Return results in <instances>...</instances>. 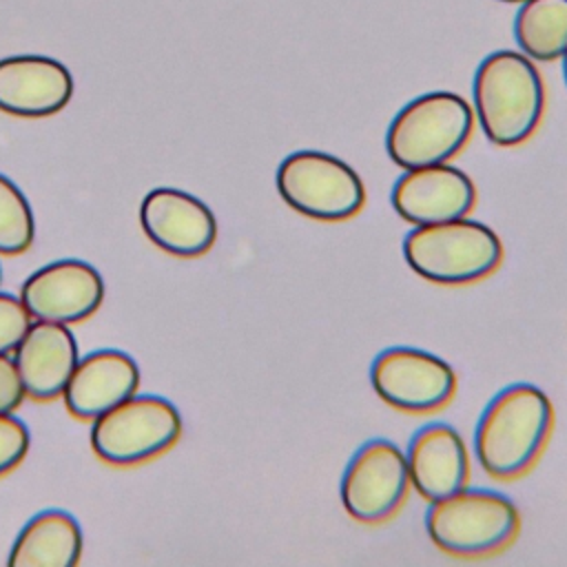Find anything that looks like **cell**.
Here are the masks:
<instances>
[{
	"mask_svg": "<svg viewBox=\"0 0 567 567\" xmlns=\"http://www.w3.org/2000/svg\"><path fill=\"white\" fill-rule=\"evenodd\" d=\"M29 326L31 315L27 312L22 299L9 292H0V354L13 352Z\"/></svg>",
	"mask_w": 567,
	"mask_h": 567,
	"instance_id": "obj_21",
	"label": "cell"
},
{
	"mask_svg": "<svg viewBox=\"0 0 567 567\" xmlns=\"http://www.w3.org/2000/svg\"><path fill=\"white\" fill-rule=\"evenodd\" d=\"M392 208L414 226L467 217L476 202L474 182L456 166L408 168L392 186Z\"/></svg>",
	"mask_w": 567,
	"mask_h": 567,
	"instance_id": "obj_12",
	"label": "cell"
},
{
	"mask_svg": "<svg viewBox=\"0 0 567 567\" xmlns=\"http://www.w3.org/2000/svg\"><path fill=\"white\" fill-rule=\"evenodd\" d=\"M408 266L441 286H465L485 279L503 261L498 235L483 221L458 217L414 226L403 239Z\"/></svg>",
	"mask_w": 567,
	"mask_h": 567,
	"instance_id": "obj_3",
	"label": "cell"
},
{
	"mask_svg": "<svg viewBox=\"0 0 567 567\" xmlns=\"http://www.w3.org/2000/svg\"><path fill=\"white\" fill-rule=\"evenodd\" d=\"M472 128L474 111L465 97L450 91L423 93L392 117L385 151L403 171L443 164L467 144Z\"/></svg>",
	"mask_w": 567,
	"mask_h": 567,
	"instance_id": "obj_4",
	"label": "cell"
},
{
	"mask_svg": "<svg viewBox=\"0 0 567 567\" xmlns=\"http://www.w3.org/2000/svg\"><path fill=\"white\" fill-rule=\"evenodd\" d=\"M279 197L299 215L317 221H343L365 204L361 177L343 159L323 151H295L277 168Z\"/></svg>",
	"mask_w": 567,
	"mask_h": 567,
	"instance_id": "obj_6",
	"label": "cell"
},
{
	"mask_svg": "<svg viewBox=\"0 0 567 567\" xmlns=\"http://www.w3.org/2000/svg\"><path fill=\"white\" fill-rule=\"evenodd\" d=\"M370 383L390 408L423 414L445 408L456 392V372L441 357L410 346L381 350L370 365Z\"/></svg>",
	"mask_w": 567,
	"mask_h": 567,
	"instance_id": "obj_8",
	"label": "cell"
},
{
	"mask_svg": "<svg viewBox=\"0 0 567 567\" xmlns=\"http://www.w3.org/2000/svg\"><path fill=\"white\" fill-rule=\"evenodd\" d=\"M182 434L177 408L155 394H133L91 425L93 452L111 465H137L164 454Z\"/></svg>",
	"mask_w": 567,
	"mask_h": 567,
	"instance_id": "obj_7",
	"label": "cell"
},
{
	"mask_svg": "<svg viewBox=\"0 0 567 567\" xmlns=\"http://www.w3.org/2000/svg\"><path fill=\"white\" fill-rule=\"evenodd\" d=\"M560 58H563V73H565V82H567V49H565V53Z\"/></svg>",
	"mask_w": 567,
	"mask_h": 567,
	"instance_id": "obj_23",
	"label": "cell"
},
{
	"mask_svg": "<svg viewBox=\"0 0 567 567\" xmlns=\"http://www.w3.org/2000/svg\"><path fill=\"white\" fill-rule=\"evenodd\" d=\"M551 425L554 408L538 385H505L478 416L474 430L476 461L492 478H518L540 456Z\"/></svg>",
	"mask_w": 567,
	"mask_h": 567,
	"instance_id": "obj_1",
	"label": "cell"
},
{
	"mask_svg": "<svg viewBox=\"0 0 567 567\" xmlns=\"http://www.w3.org/2000/svg\"><path fill=\"white\" fill-rule=\"evenodd\" d=\"M144 235L164 252L175 257H199L217 239L213 210L195 195L179 188H153L140 204Z\"/></svg>",
	"mask_w": 567,
	"mask_h": 567,
	"instance_id": "obj_11",
	"label": "cell"
},
{
	"mask_svg": "<svg viewBox=\"0 0 567 567\" xmlns=\"http://www.w3.org/2000/svg\"><path fill=\"white\" fill-rule=\"evenodd\" d=\"M35 219L24 193L0 173V255H20L31 248Z\"/></svg>",
	"mask_w": 567,
	"mask_h": 567,
	"instance_id": "obj_19",
	"label": "cell"
},
{
	"mask_svg": "<svg viewBox=\"0 0 567 567\" xmlns=\"http://www.w3.org/2000/svg\"><path fill=\"white\" fill-rule=\"evenodd\" d=\"M0 281H2V268H0Z\"/></svg>",
	"mask_w": 567,
	"mask_h": 567,
	"instance_id": "obj_25",
	"label": "cell"
},
{
	"mask_svg": "<svg viewBox=\"0 0 567 567\" xmlns=\"http://www.w3.org/2000/svg\"><path fill=\"white\" fill-rule=\"evenodd\" d=\"M27 396L13 357L0 354V414H11Z\"/></svg>",
	"mask_w": 567,
	"mask_h": 567,
	"instance_id": "obj_22",
	"label": "cell"
},
{
	"mask_svg": "<svg viewBox=\"0 0 567 567\" xmlns=\"http://www.w3.org/2000/svg\"><path fill=\"white\" fill-rule=\"evenodd\" d=\"M140 388V368L122 350L102 348L78 359L66 385V410L82 421H93L133 396Z\"/></svg>",
	"mask_w": 567,
	"mask_h": 567,
	"instance_id": "obj_14",
	"label": "cell"
},
{
	"mask_svg": "<svg viewBox=\"0 0 567 567\" xmlns=\"http://www.w3.org/2000/svg\"><path fill=\"white\" fill-rule=\"evenodd\" d=\"M410 485L425 501H441L467 485L470 456L463 436L447 423L419 427L405 452Z\"/></svg>",
	"mask_w": 567,
	"mask_h": 567,
	"instance_id": "obj_15",
	"label": "cell"
},
{
	"mask_svg": "<svg viewBox=\"0 0 567 567\" xmlns=\"http://www.w3.org/2000/svg\"><path fill=\"white\" fill-rule=\"evenodd\" d=\"M73 95L71 71L35 53L0 60V111L16 117H49L62 111Z\"/></svg>",
	"mask_w": 567,
	"mask_h": 567,
	"instance_id": "obj_13",
	"label": "cell"
},
{
	"mask_svg": "<svg viewBox=\"0 0 567 567\" xmlns=\"http://www.w3.org/2000/svg\"><path fill=\"white\" fill-rule=\"evenodd\" d=\"M20 299L31 319L71 326L102 306L104 281L89 261L58 259L24 279Z\"/></svg>",
	"mask_w": 567,
	"mask_h": 567,
	"instance_id": "obj_10",
	"label": "cell"
},
{
	"mask_svg": "<svg viewBox=\"0 0 567 567\" xmlns=\"http://www.w3.org/2000/svg\"><path fill=\"white\" fill-rule=\"evenodd\" d=\"M516 505L492 489H458L432 501L425 514L430 540L445 554L476 558L505 549L518 534Z\"/></svg>",
	"mask_w": 567,
	"mask_h": 567,
	"instance_id": "obj_5",
	"label": "cell"
},
{
	"mask_svg": "<svg viewBox=\"0 0 567 567\" xmlns=\"http://www.w3.org/2000/svg\"><path fill=\"white\" fill-rule=\"evenodd\" d=\"M78 359V341L64 323L31 321L13 348V363L22 388L35 401L60 396Z\"/></svg>",
	"mask_w": 567,
	"mask_h": 567,
	"instance_id": "obj_16",
	"label": "cell"
},
{
	"mask_svg": "<svg viewBox=\"0 0 567 567\" xmlns=\"http://www.w3.org/2000/svg\"><path fill=\"white\" fill-rule=\"evenodd\" d=\"M503 2H523V0H503Z\"/></svg>",
	"mask_w": 567,
	"mask_h": 567,
	"instance_id": "obj_24",
	"label": "cell"
},
{
	"mask_svg": "<svg viewBox=\"0 0 567 567\" xmlns=\"http://www.w3.org/2000/svg\"><path fill=\"white\" fill-rule=\"evenodd\" d=\"M29 427L11 414H0V476L22 463L29 452Z\"/></svg>",
	"mask_w": 567,
	"mask_h": 567,
	"instance_id": "obj_20",
	"label": "cell"
},
{
	"mask_svg": "<svg viewBox=\"0 0 567 567\" xmlns=\"http://www.w3.org/2000/svg\"><path fill=\"white\" fill-rule=\"evenodd\" d=\"M410 487L405 454L388 439H370L350 456L341 476V503L350 518L377 525L396 514Z\"/></svg>",
	"mask_w": 567,
	"mask_h": 567,
	"instance_id": "obj_9",
	"label": "cell"
},
{
	"mask_svg": "<svg viewBox=\"0 0 567 567\" xmlns=\"http://www.w3.org/2000/svg\"><path fill=\"white\" fill-rule=\"evenodd\" d=\"M82 554V529L64 509H42L18 532L9 567H73Z\"/></svg>",
	"mask_w": 567,
	"mask_h": 567,
	"instance_id": "obj_17",
	"label": "cell"
},
{
	"mask_svg": "<svg viewBox=\"0 0 567 567\" xmlns=\"http://www.w3.org/2000/svg\"><path fill=\"white\" fill-rule=\"evenodd\" d=\"M472 100L485 137L496 146H518L540 124L545 86L525 53L494 51L476 66Z\"/></svg>",
	"mask_w": 567,
	"mask_h": 567,
	"instance_id": "obj_2",
	"label": "cell"
},
{
	"mask_svg": "<svg viewBox=\"0 0 567 567\" xmlns=\"http://www.w3.org/2000/svg\"><path fill=\"white\" fill-rule=\"evenodd\" d=\"M514 38L529 60H558L567 49V0H523Z\"/></svg>",
	"mask_w": 567,
	"mask_h": 567,
	"instance_id": "obj_18",
	"label": "cell"
}]
</instances>
